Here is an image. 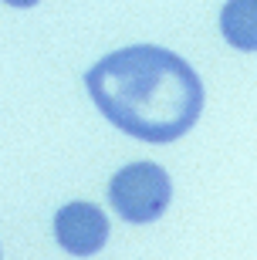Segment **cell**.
<instances>
[{"label": "cell", "instance_id": "1", "mask_svg": "<svg viewBox=\"0 0 257 260\" xmlns=\"http://www.w3.org/2000/svg\"><path fill=\"white\" fill-rule=\"evenodd\" d=\"M102 115L142 142H173L190 132L203 108V85L180 54L135 44L105 54L85 75Z\"/></svg>", "mask_w": 257, "mask_h": 260}, {"label": "cell", "instance_id": "2", "mask_svg": "<svg viewBox=\"0 0 257 260\" xmlns=\"http://www.w3.org/2000/svg\"><path fill=\"white\" fill-rule=\"evenodd\" d=\"M173 183L169 173L156 162H129L112 176L108 200L119 210V216L129 223H153L169 206Z\"/></svg>", "mask_w": 257, "mask_h": 260}, {"label": "cell", "instance_id": "3", "mask_svg": "<svg viewBox=\"0 0 257 260\" xmlns=\"http://www.w3.org/2000/svg\"><path fill=\"white\" fill-rule=\"evenodd\" d=\"M54 237L68 253L92 257L108 240V220L95 203H65L54 213Z\"/></svg>", "mask_w": 257, "mask_h": 260}, {"label": "cell", "instance_id": "4", "mask_svg": "<svg viewBox=\"0 0 257 260\" xmlns=\"http://www.w3.org/2000/svg\"><path fill=\"white\" fill-rule=\"evenodd\" d=\"M223 38L240 51H257V0H234L220 10Z\"/></svg>", "mask_w": 257, "mask_h": 260}]
</instances>
